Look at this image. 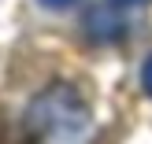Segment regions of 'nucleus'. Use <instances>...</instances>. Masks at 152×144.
I'll return each instance as SVG.
<instances>
[{
  "label": "nucleus",
  "mask_w": 152,
  "mask_h": 144,
  "mask_svg": "<svg viewBox=\"0 0 152 144\" xmlns=\"http://www.w3.org/2000/svg\"><path fill=\"white\" fill-rule=\"evenodd\" d=\"M26 130L37 144H74L89 130V111L78 100V93L63 85H52L30 103Z\"/></svg>",
  "instance_id": "nucleus-1"
},
{
  "label": "nucleus",
  "mask_w": 152,
  "mask_h": 144,
  "mask_svg": "<svg viewBox=\"0 0 152 144\" xmlns=\"http://www.w3.org/2000/svg\"><path fill=\"white\" fill-rule=\"evenodd\" d=\"M141 81H145V93L152 96V56L145 59V70H141Z\"/></svg>",
  "instance_id": "nucleus-2"
},
{
  "label": "nucleus",
  "mask_w": 152,
  "mask_h": 144,
  "mask_svg": "<svg viewBox=\"0 0 152 144\" xmlns=\"http://www.w3.org/2000/svg\"><path fill=\"white\" fill-rule=\"evenodd\" d=\"M115 4H137V0H115Z\"/></svg>",
  "instance_id": "nucleus-4"
},
{
  "label": "nucleus",
  "mask_w": 152,
  "mask_h": 144,
  "mask_svg": "<svg viewBox=\"0 0 152 144\" xmlns=\"http://www.w3.org/2000/svg\"><path fill=\"white\" fill-rule=\"evenodd\" d=\"M45 4H52V7H67V4H74V0H45Z\"/></svg>",
  "instance_id": "nucleus-3"
}]
</instances>
